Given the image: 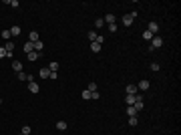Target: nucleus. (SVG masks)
<instances>
[{
	"label": "nucleus",
	"instance_id": "423d86ee",
	"mask_svg": "<svg viewBox=\"0 0 181 135\" xmlns=\"http://www.w3.org/2000/svg\"><path fill=\"white\" fill-rule=\"evenodd\" d=\"M32 51H34V42H30V40H28V42H24V53H26V55H30Z\"/></svg>",
	"mask_w": 181,
	"mask_h": 135
},
{
	"label": "nucleus",
	"instance_id": "4468645a",
	"mask_svg": "<svg viewBox=\"0 0 181 135\" xmlns=\"http://www.w3.org/2000/svg\"><path fill=\"white\" fill-rule=\"evenodd\" d=\"M125 103H127V107L129 105H135V95H127L125 97Z\"/></svg>",
	"mask_w": 181,
	"mask_h": 135
},
{
	"label": "nucleus",
	"instance_id": "473e14b6",
	"mask_svg": "<svg viewBox=\"0 0 181 135\" xmlns=\"http://www.w3.org/2000/svg\"><path fill=\"white\" fill-rule=\"evenodd\" d=\"M109 30L111 32H117V24H109Z\"/></svg>",
	"mask_w": 181,
	"mask_h": 135
},
{
	"label": "nucleus",
	"instance_id": "7ed1b4c3",
	"mask_svg": "<svg viewBox=\"0 0 181 135\" xmlns=\"http://www.w3.org/2000/svg\"><path fill=\"white\" fill-rule=\"evenodd\" d=\"M147 30L155 36L157 34V30H159V22H149V26H147Z\"/></svg>",
	"mask_w": 181,
	"mask_h": 135
},
{
	"label": "nucleus",
	"instance_id": "2f4dec72",
	"mask_svg": "<svg viewBox=\"0 0 181 135\" xmlns=\"http://www.w3.org/2000/svg\"><path fill=\"white\" fill-rule=\"evenodd\" d=\"M151 71H159V65H157V63H151Z\"/></svg>",
	"mask_w": 181,
	"mask_h": 135
},
{
	"label": "nucleus",
	"instance_id": "c85d7f7f",
	"mask_svg": "<svg viewBox=\"0 0 181 135\" xmlns=\"http://www.w3.org/2000/svg\"><path fill=\"white\" fill-rule=\"evenodd\" d=\"M28 133H30V127L24 125V127H22V135H28Z\"/></svg>",
	"mask_w": 181,
	"mask_h": 135
},
{
	"label": "nucleus",
	"instance_id": "f03ea898",
	"mask_svg": "<svg viewBox=\"0 0 181 135\" xmlns=\"http://www.w3.org/2000/svg\"><path fill=\"white\" fill-rule=\"evenodd\" d=\"M4 49H6L8 57H12V55H14V42H12V40H6V42H4Z\"/></svg>",
	"mask_w": 181,
	"mask_h": 135
},
{
	"label": "nucleus",
	"instance_id": "5701e85b",
	"mask_svg": "<svg viewBox=\"0 0 181 135\" xmlns=\"http://www.w3.org/2000/svg\"><path fill=\"white\" fill-rule=\"evenodd\" d=\"M56 129L64 131V129H66V121H58V123H56Z\"/></svg>",
	"mask_w": 181,
	"mask_h": 135
},
{
	"label": "nucleus",
	"instance_id": "c756f323",
	"mask_svg": "<svg viewBox=\"0 0 181 135\" xmlns=\"http://www.w3.org/2000/svg\"><path fill=\"white\" fill-rule=\"evenodd\" d=\"M83 99H90V91H87V89H85V91H83Z\"/></svg>",
	"mask_w": 181,
	"mask_h": 135
},
{
	"label": "nucleus",
	"instance_id": "412c9836",
	"mask_svg": "<svg viewBox=\"0 0 181 135\" xmlns=\"http://www.w3.org/2000/svg\"><path fill=\"white\" fill-rule=\"evenodd\" d=\"M10 34H12V36H18V34H20V26H12V28H10Z\"/></svg>",
	"mask_w": 181,
	"mask_h": 135
},
{
	"label": "nucleus",
	"instance_id": "dca6fc26",
	"mask_svg": "<svg viewBox=\"0 0 181 135\" xmlns=\"http://www.w3.org/2000/svg\"><path fill=\"white\" fill-rule=\"evenodd\" d=\"M90 51H93V53H99V51H101V44H99V42H90Z\"/></svg>",
	"mask_w": 181,
	"mask_h": 135
},
{
	"label": "nucleus",
	"instance_id": "4be33fe9",
	"mask_svg": "<svg viewBox=\"0 0 181 135\" xmlns=\"http://www.w3.org/2000/svg\"><path fill=\"white\" fill-rule=\"evenodd\" d=\"M16 75H18V81H28V75H26V73L20 71V73H16Z\"/></svg>",
	"mask_w": 181,
	"mask_h": 135
},
{
	"label": "nucleus",
	"instance_id": "9b49d317",
	"mask_svg": "<svg viewBox=\"0 0 181 135\" xmlns=\"http://www.w3.org/2000/svg\"><path fill=\"white\" fill-rule=\"evenodd\" d=\"M28 40H30V42H36V40H40V36H38V32H36V30H32V32L28 34Z\"/></svg>",
	"mask_w": 181,
	"mask_h": 135
},
{
	"label": "nucleus",
	"instance_id": "bb28decb",
	"mask_svg": "<svg viewBox=\"0 0 181 135\" xmlns=\"http://www.w3.org/2000/svg\"><path fill=\"white\" fill-rule=\"evenodd\" d=\"M4 57H8V53H6L4 47H0V59H4Z\"/></svg>",
	"mask_w": 181,
	"mask_h": 135
},
{
	"label": "nucleus",
	"instance_id": "6e6552de",
	"mask_svg": "<svg viewBox=\"0 0 181 135\" xmlns=\"http://www.w3.org/2000/svg\"><path fill=\"white\" fill-rule=\"evenodd\" d=\"M123 24H125V26H131V24H133V16H131V14H125V16H123Z\"/></svg>",
	"mask_w": 181,
	"mask_h": 135
},
{
	"label": "nucleus",
	"instance_id": "393cba45",
	"mask_svg": "<svg viewBox=\"0 0 181 135\" xmlns=\"http://www.w3.org/2000/svg\"><path fill=\"white\" fill-rule=\"evenodd\" d=\"M10 36H12L10 30H2V38H4V40H10Z\"/></svg>",
	"mask_w": 181,
	"mask_h": 135
},
{
	"label": "nucleus",
	"instance_id": "20e7f679",
	"mask_svg": "<svg viewBox=\"0 0 181 135\" xmlns=\"http://www.w3.org/2000/svg\"><path fill=\"white\" fill-rule=\"evenodd\" d=\"M149 87H151V85H149V81H147V79H143V81L137 85V91H147Z\"/></svg>",
	"mask_w": 181,
	"mask_h": 135
},
{
	"label": "nucleus",
	"instance_id": "b1692460",
	"mask_svg": "<svg viewBox=\"0 0 181 135\" xmlns=\"http://www.w3.org/2000/svg\"><path fill=\"white\" fill-rule=\"evenodd\" d=\"M137 123H139V119H137V117H129V125H131V127H135Z\"/></svg>",
	"mask_w": 181,
	"mask_h": 135
},
{
	"label": "nucleus",
	"instance_id": "aec40b11",
	"mask_svg": "<svg viewBox=\"0 0 181 135\" xmlns=\"http://www.w3.org/2000/svg\"><path fill=\"white\" fill-rule=\"evenodd\" d=\"M87 91L95 93V91H97V83H89V85H87Z\"/></svg>",
	"mask_w": 181,
	"mask_h": 135
},
{
	"label": "nucleus",
	"instance_id": "f8f14e48",
	"mask_svg": "<svg viewBox=\"0 0 181 135\" xmlns=\"http://www.w3.org/2000/svg\"><path fill=\"white\" fill-rule=\"evenodd\" d=\"M12 69H14L16 73H20V71H22V63H20V61H12Z\"/></svg>",
	"mask_w": 181,
	"mask_h": 135
},
{
	"label": "nucleus",
	"instance_id": "ddd939ff",
	"mask_svg": "<svg viewBox=\"0 0 181 135\" xmlns=\"http://www.w3.org/2000/svg\"><path fill=\"white\" fill-rule=\"evenodd\" d=\"M38 57H40V55H38V53H34V51H32V53H30V55H26V59H28V61H30V63H34V61H36V59H38Z\"/></svg>",
	"mask_w": 181,
	"mask_h": 135
},
{
	"label": "nucleus",
	"instance_id": "9d476101",
	"mask_svg": "<svg viewBox=\"0 0 181 135\" xmlns=\"http://www.w3.org/2000/svg\"><path fill=\"white\" fill-rule=\"evenodd\" d=\"M127 95H137V85H127Z\"/></svg>",
	"mask_w": 181,
	"mask_h": 135
},
{
	"label": "nucleus",
	"instance_id": "2eb2a0df",
	"mask_svg": "<svg viewBox=\"0 0 181 135\" xmlns=\"http://www.w3.org/2000/svg\"><path fill=\"white\" fill-rule=\"evenodd\" d=\"M42 47H44L42 40H36V42H34V53H40V51H42Z\"/></svg>",
	"mask_w": 181,
	"mask_h": 135
},
{
	"label": "nucleus",
	"instance_id": "72a5a7b5",
	"mask_svg": "<svg viewBox=\"0 0 181 135\" xmlns=\"http://www.w3.org/2000/svg\"><path fill=\"white\" fill-rule=\"evenodd\" d=\"M20 135H22V133H20Z\"/></svg>",
	"mask_w": 181,
	"mask_h": 135
},
{
	"label": "nucleus",
	"instance_id": "f257e3e1",
	"mask_svg": "<svg viewBox=\"0 0 181 135\" xmlns=\"http://www.w3.org/2000/svg\"><path fill=\"white\" fill-rule=\"evenodd\" d=\"M151 47H153V51H155V49H159V47H163V38H161V36H153Z\"/></svg>",
	"mask_w": 181,
	"mask_h": 135
},
{
	"label": "nucleus",
	"instance_id": "f3484780",
	"mask_svg": "<svg viewBox=\"0 0 181 135\" xmlns=\"http://www.w3.org/2000/svg\"><path fill=\"white\" fill-rule=\"evenodd\" d=\"M103 20H105V22H109V24H115V16H113V14H107Z\"/></svg>",
	"mask_w": 181,
	"mask_h": 135
},
{
	"label": "nucleus",
	"instance_id": "39448f33",
	"mask_svg": "<svg viewBox=\"0 0 181 135\" xmlns=\"http://www.w3.org/2000/svg\"><path fill=\"white\" fill-rule=\"evenodd\" d=\"M28 91H30V93H38V91H40V87H38L34 81H30V83H28Z\"/></svg>",
	"mask_w": 181,
	"mask_h": 135
},
{
	"label": "nucleus",
	"instance_id": "0eeeda50",
	"mask_svg": "<svg viewBox=\"0 0 181 135\" xmlns=\"http://www.w3.org/2000/svg\"><path fill=\"white\" fill-rule=\"evenodd\" d=\"M137 113H139V111L135 109L133 105H129V107H127V115H129V117H137Z\"/></svg>",
	"mask_w": 181,
	"mask_h": 135
},
{
	"label": "nucleus",
	"instance_id": "a878e982",
	"mask_svg": "<svg viewBox=\"0 0 181 135\" xmlns=\"http://www.w3.org/2000/svg\"><path fill=\"white\" fill-rule=\"evenodd\" d=\"M143 38H145V40H153V34H151L149 30H145V32H143Z\"/></svg>",
	"mask_w": 181,
	"mask_h": 135
},
{
	"label": "nucleus",
	"instance_id": "7c9ffc66",
	"mask_svg": "<svg viewBox=\"0 0 181 135\" xmlns=\"http://www.w3.org/2000/svg\"><path fill=\"white\" fill-rule=\"evenodd\" d=\"M99 97H101V95H99V91H95V93H90V99H95V101H97Z\"/></svg>",
	"mask_w": 181,
	"mask_h": 135
},
{
	"label": "nucleus",
	"instance_id": "1a4fd4ad",
	"mask_svg": "<svg viewBox=\"0 0 181 135\" xmlns=\"http://www.w3.org/2000/svg\"><path fill=\"white\" fill-rule=\"evenodd\" d=\"M38 77H40V79H49V77H50V71H49V69H40V71H38Z\"/></svg>",
	"mask_w": 181,
	"mask_h": 135
},
{
	"label": "nucleus",
	"instance_id": "cd10ccee",
	"mask_svg": "<svg viewBox=\"0 0 181 135\" xmlns=\"http://www.w3.org/2000/svg\"><path fill=\"white\" fill-rule=\"evenodd\" d=\"M95 24H97V28H101V26L105 24V20H103V18H97V22H95Z\"/></svg>",
	"mask_w": 181,
	"mask_h": 135
},
{
	"label": "nucleus",
	"instance_id": "a211bd4d",
	"mask_svg": "<svg viewBox=\"0 0 181 135\" xmlns=\"http://www.w3.org/2000/svg\"><path fill=\"white\" fill-rule=\"evenodd\" d=\"M89 38H90V42H97V38H99V34H97L95 30H90V32H89Z\"/></svg>",
	"mask_w": 181,
	"mask_h": 135
},
{
	"label": "nucleus",
	"instance_id": "6ab92c4d",
	"mask_svg": "<svg viewBox=\"0 0 181 135\" xmlns=\"http://www.w3.org/2000/svg\"><path fill=\"white\" fill-rule=\"evenodd\" d=\"M49 71H50V73H56V71H58V63H50V65H49Z\"/></svg>",
	"mask_w": 181,
	"mask_h": 135
}]
</instances>
